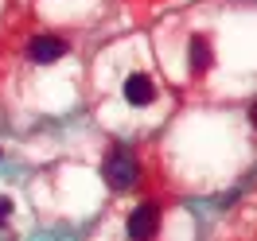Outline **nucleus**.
Segmentation results:
<instances>
[{
  "mask_svg": "<svg viewBox=\"0 0 257 241\" xmlns=\"http://www.w3.org/2000/svg\"><path fill=\"white\" fill-rule=\"evenodd\" d=\"M105 183H109L113 191H128L137 179H141V167H137V160L128 156L125 148H113L109 156H105Z\"/></svg>",
  "mask_w": 257,
  "mask_h": 241,
  "instance_id": "1",
  "label": "nucleus"
},
{
  "mask_svg": "<svg viewBox=\"0 0 257 241\" xmlns=\"http://www.w3.org/2000/svg\"><path fill=\"white\" fill-rule=\"evenodd\" d=\"M125 233H128V241H152L156 233H160V206H152V202H141V206L128 214Z\"/></svg>",
  "mask_w": 257,
  "mask_h": 241,
  "instance_id": "2",
  "label": "nucleus"
},
{
  "mask_svg": "<svg viewBox=\"0 0 257 241\" xmlns=\"http://www.w3.org/2000/svg\"><path fill=\"white\" fill-rule=\"evenodd\" d=\"M66 39H59V35H35L32 43H28V55H32V63L39 66H51V63H59L66 55Z\"/></svg>",
  "mask_w": 257,
  "mask_h": 241,
  "instance_id": "3",
  "label": "nucleus"
},
{
  "mask_svg": "<svg viewBox=\"0 0 257 241\" xmlns=\"http://www.w3.org/2000/svg\"><path fill=\"white\" fill-rule=\"evenodd\" d=\"M125 101L128 105H152L156 101V82L148 74H128L125 78Z\"/></svg>",
  "mask_w": 257,
  "mask_h": 241,
  "instance_id": "4",
  "label": "nucleus"
},
{
  "mask_svg": "<svg viewBox=\"0 0 257 241\" xmlns=\"http://www.w3.org/2000/svg\"><path fill=\"white\" fill-rule=\"evenodd\" d=\"M187 59H191V70H210L214 55H210V43L203 39V35H195V39H191V47H187Z\"/></svg>",
  "mask_w": 257,
  "mask_h": 241,
  "instance_id": "5",
  "label": "nucleus"
},
{
  "mask_svg": "<svg viewBox=\"0 0 257 241\" xmlns=\"http://www.w3.org/2000/svg\"><path fill=\"white\" fill-rule=\"evenodd\" d=\"M8 210H12V202H8V198H0V222L8 218Z\"/></svg>",
  "mask_w": 257,
  "mask_h": 241,
  "instance_id": "6",
  "label": "nucleus"
},
{
  "mask_svg": "<svg viewBox=\"0 0 257 241\" xmlns=\"http://www.w3.org/2000/svg\"><path fill=\"white\" fill-rule=\"evenodd\" d=\"M249 113H253V125H257V105H253V109H249Z\"/></svg>",
  "mask_w": 257,
  "mask_h": 241,
  "instance_id": "7",
  "label": "nucleus"
}]
</instances>
